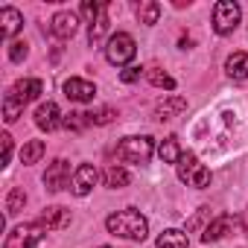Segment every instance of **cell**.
Here are the masks:
<instances>
[{"label":"cell","instance_id":"23","mask_svg":"<svg viewBox=\"0 0 248 248\" xmlns=\"http://www.w3.org/2000/svg\"><path fill=\"white\" fill-rule=\"evenodd\" d=\"M88 126H91V117L82 114V111H70V114L64 117V129H67V132H76V135H79V132H85Z\"/></svg>","mask_w":248,"mask_h":248},{"label":"cell","instance_id":"7","mask_svg":"<svg viewBox=\"0 0 248 248\" xmlns=\"http://www.w3.org/2000/svg\"><path fill=\"white\" fill-rule=\"evenodd\" d=\"M44 187H47L50 193H59V190H64V187H73V184H70V164H67L64 158H59V161H53V164L47 167V172H44Z\"/></svg>","mask_w":248,"mask_h":248},{"label":"cell","instance_id":"24","mask_svg":"<svg viewBox=\"0 0 248 248\" xmlns=\"http://www.w3.org/2000/svg\"><path fill=\"white\" fill-rule=\"evenodd\" d=\"M44 149H47L44 140H30V143L21 149V161H24V164H38L41 155H44Z\"/></svg>","mask_w":248,"mask_h":248},{"label":"cell","instance_id":"25","mask_svg":"<svg viewBox=\"0 0 248 248\" xmlns=\"http://www.w3.org/2000/svg\"><path fill=\"white\" fill-rule=\"evenodd\" d=\"M146 76H149V82H152L155 88H167V91H175V79H172L170 73H164L161 67H149V70H146Z\"/></svg>","mask_w":248,"mask_h":248},{"label":"cell","instance_id":"34","mask_svg":"<svg viewBox=\"0 0 248 248\" xmlns=\"http://www.w3.org/2000/svg\"><path fill=\"white\" fill-rule=\"evenodd\" d=\"M102 248H108V245H102Z\"/></svg>","mask_w":248,"mask_h":248},{"label":"cell","instance_id":"20","mask_svg":"<svg viewBox=\"0 0 248 248\" xmlns=\"http://www.w3.org/2000/svg\"><path fill=\"white\" fill-rule=\"evenodd\" d=\"M155 245H158V248H190L187 233H184V231H175V228H167V231L158 236Z\"/></svg>","mask_w":248,"mask_h":248},{"label":"cell","instance_id":"2","mask_svg":"<svg viewBox=\"0 0 248 248\" xmlns=\"http://www.w3.org/2000/svg\"><path fill=\"white\" fill-rule=\"evenodd\" d=\"M152 152H155L152 138H123L117 146V158L123 164H149Z\"/></svg>","mask_w":248,"mask_h":248},{"label":"cell","instance_id":"12","mask_svg":"<svg viewBox=\"0 0 248 248\" xmlns=\"http://www.w3.org/2000/svg\"><path fill=\"white\" fill-rule=\"evenodd\" d=\"M233 225H236V219H233V216H228V213L216 216L213 222H207V228H204V233H202V242H216V239L228 236V233L233 231Z\"/></svg>","mask_w":248,"mask_h":248},{"label":"cell","instance_id":"29","mask_svg":"<svg viewBox=\"0 0 248 248\" xmlns=\"http://www.w3.org/2000/svg\"><path fill=\"white\" fill-rule=\"evenodd\" d=\"M204 219H210V207H199V210H196V216H193V219H187V233L199 231Z\"/></svg>","mask_w":248,"mask_h":248},{"label":"cell","instance_id":"4","mask_svg":"<svg viewBox=\"0 0 248 248\" xmlns=\"http://www.w3.org/2000/svg\"><path fill=\"white\" fill-rule=\"evenodd\" d=\"M47 236V228L41 222H30V225H18L6 233L3 248H35L41 239Z\"/></svg>","mask_w":248,"mask_h":248},{"label":"cell","instance_id":"22","mask_svg":"<svg viewBox=\"0 0 248 248\" xmlns=\"http://www.w3.org/2000/svg\"><path fill=\"white\" fill-rule=\"evenodd\" d=\"M138 18H140V24L152 27V24H158V18H161V6L155 3V0H146V3L138 6Z\"/></svg>","mask_w":248,"mask_h":248},{"label":"cell","instance_id":"19","mask_svg":"<svg viewBox=\"0 0 248 248\" xmlns=\"http://www.w3.org/2000/svg\"><path fill=\"white\" fill-rule=\"evenodd\" d=\"M225 70L231 79H248V53H233L225 62Z\"/></svg>","mask_w":248,"mask_h":248},{"label":"cell","instance_id":"31","mask_svg":"<svg viewBox=\"0 0 248 248\" xmlns=\"http://www.w3.org/2000/svg\"><path fill=\"white\" fill-rule=\"evenodd\" d=\"M0 146H3V158H0V167H6L12 158V138L9 135H0Z\"/></svg>","mask_w":248,"mask_h":248},{"label":"cell","instance_id":"27","mask_svg":"<svg viewBox=\"0 0 248 248\" xmlns=\"http://www.w3.org/2000/svg\"><path fill=\"white\" fill-rule=\"evenodd\" d=\"M21 111H24V105H21L12 93H6V96H3V117H6V123H15V120L21 117Z\"/></svg>","mask_w":248,"mask_h":248},{"label":"cell","instance_id":"11","mask_svg":"<svg viewBox=\"0 0 248 248\" xmlns=\"http://www.w3.org/2000/svg\"><path fill=\"white\" fill-rule=\"evenodd\" d=\"M96 178H99L96 167H93V164H82V167L73 172V193H76L79 199H82V196H88V193L93 190Z\"/></svg>","mask_w":248,"mask_h":248},{"label":"cell","instance_id":"18","mask_svg":"<svg viewBox=\"0 0 248 248\" xmlns=\"http://www.w3.org/2000/svg\"><path fill=\"white\" fill-rule=\"evenodd\" d=\"M108 12H111V6H108V3H102L99 18H96V21L91 24V30H88V44H91V47L102 41V35H105V30H108Z\"/></svg>","mask_w":248,"mask_h":248},{"label":"cell","instance_id":"28","mask_svg":"<svg viewBox=\"0 0 248 248\" xmlns=\"http://www.w3.org/2000/svg\"><path fill=\"white\" fill-rule=\"evenodd\" d=\"M88 117H91V126H108V123L117 117V111H114V108H96V111H91Z\"/></svg>","mask_w":248,"mask_h":248},{"label":"cell","instance_id":"1","mask_svg":"<svg viewBox=\"0 0 248 248\" xmlns=\"http://www.w3.org/2000/svg\"><path fill=\"white\" fill-rule=\"evenodd\" d=\"M105 228H108V233H114V236L138 239V242H143L146 233H149V222H146V216L138 213V210H117V213H111V216L105 219Z\"/></svg>","mask_w":248,"mask_h":248},{"label":"cell","instance_id":"13","mask_svg":"<svg viewBox=\"0 0 248 248\" xmlns=\"http://www.w3.org/2000/svg\"><path fill=\"white\" fill-rule=\"evenodd\" d=\"M44 91V85H41V79H21V82H15L12 85V96L21 102V105H27V102H32V99H38V93Z\"/></svg>","mask_w":248,"mask_h":248},{"label":"cell","instance_id":"30","mask_svg":"<svg viewBox=\"0 0 248 248\" xmlns=\"http://www.w3.org/2000/svg\"><path fill=\"white\" fill-rule=\"evenodd\" d=\"M27 41H12V47H9V59L12 62H24L27 59Z\"/></svg>","mask_w":248,"mask_h":248},{"label":"cell","instance_id":"8","mask_svg":"<svg viewBox=\"0 0 248 248\" xmlns=\"http://www.w3.org/2000/svg\"><path fill=\"white\" fill-rule=\"evenodd\" d=\"M76 30H79V18H76V12H56L53 21H50V32H53L56 38H62V41L73 38Z\"/></svg>","mask_w":248,"mask_h":248},{"label":"cell","instance_id":"15","mask_svg":"<svg viewBox=\"0 0 248 248\" xmlns=\"http://www.w3.org/2000/svg\"><path fill=\"white\" fill-rule=\"evenodd\" d=\"M0 24H3V27H0V35H3V38H12V35L24 27V15H21L18 9H12V6H3V9H0Z\"/></svg>","mask_w":248,"mask_h":248},{"label":"cell","instance_id":"33","mask_svg":"<svg viewBox=\"0 0 248 248\" xmlns=\"http://www.w3.org/2000/svg\"><path fill=\"white\" fill-rule=\"evenodd\" d=\"M245 216H248V213H245ZM245 233H248V225H245Z\"/></svg>","mask_w":248,"mask_h":248},{"label":"cell","instance_id":"14","mask_svg":"<svg viewBox=\"0 0 248 248\" xmlns=\"http://www.w3.org/2000/svg\"><path fill=\"white\" fill-rule=\"evenodd\" d=\"M38 222H41L47 231H62V228L70 225V210H64V207H44Z\"/></svg>","mask_w":248,"mask_h":248},{"label":"cell","instance_id":"17","mask_svg":"<svg viewBox=\"0 0 248 248\" xmlns=\"http://www.w3.org/2000/svg\"><path fill=\"white\" fill-rule=\"evenodd\" d=\"M158 155H161V161L164 164H178L181 161V146H178V138L175 135H170V138H164L161 140V146H158Z\"/></svg>","mask_w":248,"mask_h":248},{"label":"cell","instance_id":"21","mask_svg":"<svg viewBox=\"0 0 248 248\" xmlns=\"http://www.w3.org/2000/svg\"><path fill=\"white\" fill-rule=\"evenodd\" d=\"M129 181H132V175L123 170V167H108V170H105V187H111V190L129 187Z\"/></svg>","mask_w":248,"mask_h":248},{"label":"cell","instance_id":"6","mask_svg":"<svg viewBox=\"0 0 248 248\" xmlns=\"http://www.w3.org/2000/svg\"><path fill=\"white\" fill-rule=\"evenodd\" d=\"M239 18H242V12L233 0H222V3L213 6V30L219 35H231L239 27Z\"/></svg>","mask_w":248,"mask_h":248},{"label":"cell","instance_id":"9","mask_svg":"<svg viewBox=\"0 0 248 248\" xmlns=\"http://www.w3.org/2000/svg\"><path fill=\"white\" fill-rule=\"evenodd\" d=\"M59 117H62V111H59L56 102H41L38 111H35V126L44 129V132H56L62 123H64V120H59Z\"/></svg>","mask_w":248,"mask_h":248},{"label":"cell","instance_id":"3","mask_svg":"<svg viewBox=\"0 0 248 248\" xmlns=\"http://www.w3.org/2000/svg\"><path fill=\"white\" fill-rule=\"evenodd\" d=\"M178 178L187 184V187H196V190H204L210 184V170L199 164V158L193 152H184L181 161H178Z\"/></svg>","mask_w":248,"mask_h":248},{"label":"cell","instance_id":"26","mask_svg":"<svg viewBox=\"0 0 248 248\" xmlns=\"http://www.w3.org/2000/svg\"><path fill=\"white\" fill-rule=\"evenodd\" d=\"M24 204H27V193H24L21 187H12V190H9V199H6V213L15 216V213L24 210Z\"/></svg>","mask_w":248,"mask_h":248},{"label":"cell","instance_id":"32","mask_svg":"<svg viewBox=\"0 0 248 248\" xmlns=\"http://www.w3.org/2000/svg\"><path fill=\"white\" fill-rule=\"evenodd\" d=\"M120 79H123V82H126V85H132V82H138V79H140V67H126V70H123V73H120Z\"/></svg>","mask_w":248,"mask_h":248},{"label":"cell","instance_id":"5","mask_svg":"<svg viewBox=\"0 0 248 248\" xmlns=\"http://www.w3.org/2000/svg\"><path fill=\"white\" fill-rule=\"evenodd\" d=\"M138 53V44L129 32H117L108 38V47H105V59L114 64V67H123V64H129Z\"/></svg>","mask_w":248,"mask_h":248},{"label":"cell","instance_id":"10","mask_svg":"<svg viewBox=\"0 0 248 248\" xmlns=\"http://www.w3.org/2000/svg\"><path fill=\"white\" fill-rule=\"evenodd\" d=\"M64 96L67 99H73V102H91L93 96H96V88H93V82H88V79H67L64 82Z\"/></svg>","mask_w":248,"mask_h":248},{"label":"cell","instance_id":"16","mask_svg":"<svg viewBox=\"0 0 248 248\" xmlns=\"http://www.w3.org/2000/svg\"><path fill=\"white\" fill-rule=\"evenodd\" d=\"M184 108H187V99H184V96H167L164 102L155 105V120H161V123H164V120H172V117L181 114Z\"/></svg>","mask_w":248,"mask_h":248}]
</instances>
